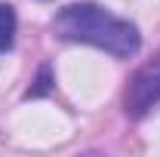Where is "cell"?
Here are the masks:
<instances>
[{"mask_svg": "<svg viewBox=\"0 0 160 157\" xmlns=\"http://www.w3.org/2000/svg\"><path fill=\"white\" fill-rule=\"evenodd\" d=\"M16 40V9L9 3H0V53H9Z\"/></svg>", "mask_w": 160, "mask_h": 157, "instance_id": "3", "label": "cell"}, {"mask_svg": "<svg viewBox=\"0 0 160 157\" xmlns=\"http://www.w3.org/2000/svg\"><path fill=\"white\" fill-rule=\"evenodd\" d=\"M160 102V56L145 62L136 77L129 80L126 89V114L129 117H145L154 105Z\"/></svg>", "mask_w": 160, "mask_h": 157, "instance_id": "2", "label": "cell"}, {"mask_svg": "<svg viewBox=\"0 0 160 157\" xmlns=\"http://www.w3.org/2000/svg\"><path fill=\"white\" fill-rule=\"evenodd\" d=\"M52 31L62 40L99 46L117 59L136 56L142 43L139 28L132 22L108 13L99 3H71V6L59 9V16L52 19Z\"/></svg>", "mask_w": 160, "mask_h": 157, "instance_id": "1", "label": "cell"}, {"mask_svg": "<svg viewBox=\"0 0 160 157\" xmlns=\"http://www.w3.org/2000/svg\"><path fill=\"white\" fill-rule=\"evenodd\" d=\"M46 89H49V68H43V71H40V77H37V86H34V89H31L28 96H43Z\"/></svg>", "mask_w": 160, "mask_h": 157, "instance_id": "4", "label": "cell"}]
</instances>
